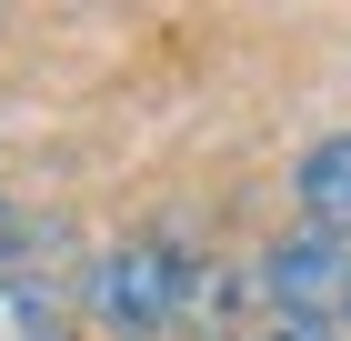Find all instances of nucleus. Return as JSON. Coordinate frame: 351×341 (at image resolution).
I'll return each mask as SVG.
<instances>
[{
  "instance_id": "6",
  "label": "nucleus",
  "mask_w": 351,
  "mask_h": 341,
  "mask_svg": "<svg viewBox=\"0 0 351 341\" xmlns=\"http://www.w3.org/2000/svg\"><path fill=\"white\" fill-rule=\"evenodd\" d=\"M261 341H341V331H291V321H281V331H261Z\"/></svg>"
},
{
  "instance_id": "3",
  "label": "nucleus",
  "mask_w": 351,
  "mask_h": 341,
  "mask_svg": "<svg viewBox=\"0 0 351 341\" xmlns=\"http://www.w3.org/2000/svg\"><path fill=\"white\" fill-rule=\"evenodd\" d=\"M291 201H301V231H341L351 241V131H322L291 171Z\"/></svg>"
},
{
  "instance_id": "4",
  "label": "nucleus",
  "mask_w": 351,
  "mask_h": 341,
  "mask_svg": "<svg viewBox=\"0 0 351 341\" xmlns=\"http://www.w3.org/2000/svg\"><path fill=\"white\" fill-rule=\"evenodd\" d=\"M0 341H71L60 291L51 281H0Z\"/></svg>"
},
{
  "instance_id": "1",
  "label": "nucleus",
  "mask_w": 351,
  "mask_h": 341,
  "mask_svg": "<svg viewBox=\"0 0 351 341\" xmlns=\"http://www.w3.org/2000/svg\"><path fill=\"white\" fill-rule=\"evenodd\" d=\"M191 291H201V261H191L181 241L131 231V241H110L101 261L81 271V311L110 341H161V331L191 321Z\"/></svg>"
},
{
  "instance_id": "5",
  "label": "nucleus",
  "mask_w": 351,
  "mask_h": 341,
  "mask_svg": "<svg viewBox=\"0 0 351 341\" xmlns=\"http://www.w3.org/2000/svg\"><path fill=\"white\" fill-rule=\"evenodd\" d=\"M10 251H21V211L0 201V261H10Z\"/></svg>"
},
{
  "instance_id": "2",
  "label": "nucleus",
  "mask_w": 351,
  "mask_h": 341,
  "mask_svg": "<svg viewBox=\"0 0 351 341\" xmlns=\"http://www.w3.org/2000/svg\"><path fill=\"white\" fill-rule=\"evenodd\" d=\"M271 321H291V331H341L351 321V241L341 231H281L261 251V281Z\"/></svg>"
}]
</instances>
